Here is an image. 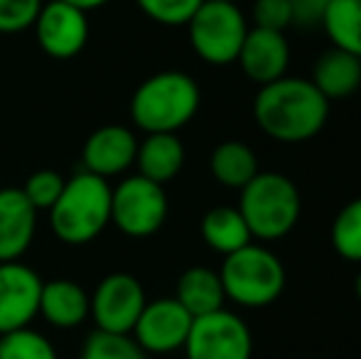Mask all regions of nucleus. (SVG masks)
<instances>
[{"instance_id": "6ab92c4d", "label": "nucleus", "mask_w": 361, "mask_h": 359, "mask_svg": "<svg viewBox=\"0 0 361 359\" xmlns=\"http://www.w3.org/2000/svg\"><path fill=\"white\" fill-rule=\"evenodd\" d=\"M175 298L192 317H202L221 310L226 293H224L219 271H212L207 266H195L180 276Z\"/></svg>"}, {"instance_id": "393cba45", "label": "nucleus", "mask_w": 361, "mask_h": 359, "mask_svg": "<svg viewBox=\"0 0 361 359\" xmlns=\"http://www.w3.org/2000/svg\"><path fill=\"white\" fill-rule=\"evenodd\" d=\"M0 359H57L54 345L30 327L0 335Z\"/></svg>"}, {"instance_id": "7c9ffc66", "label": "nucleus", "mask_w": 361, "mask_h": 359, "mask_svg": "<svg viewBox=\"0 0 361 359\" xmlns=\"http://www.w3.org/2000/svg\"><path fill=\"white\" fill-rule=\"evenodd\" d=\"M64 3H69V5H74V8L84 10V13H89V10L101 8V5L111 3V0H64Z\"/></svg>"}, {"instance_id": "f03ea898", "label": "nucleus", "mask_w": 361, "mask_h": 359, "mask_svg": "<svg viewBox=\"0 0 361 359\" xmlns=\"http://www.w3.org/2000/svg\"><path fill=\"white\" fill-rule=\"evenodd\" d=\"M202 91L185 72H157L130 99V118L145 133H177L200 111Z\"/></svg>"}, {"instance_id": "b1692460", "label": "nucleus", "mask_w": 361, "mask_h": 359, "mask_svg": "<svg viewBox=\"0 0 361 359\" xmlns=\"http://www.w3.org/2000/svg\"><path fill=\"white\" fill-rule=\"evenodd\" d=\"M79 359H147V352L130 335L94 330L86 337Z\"/></svg>"}, {"instance_id": "9b49d317", "label": "nucleus", "mask_w": 361, "mask_h": 359, "mask_svg": "<svg viewBox=\"0 0 361 359\" xmlns=\"http://www.w3.org/2000/svg\"><path fill=\"white\" fill-rule=\"evenodd\" d=\"M42 278L20 261L0 264V335L30 327L39 315Z\"/></svg>"}, {"instance_id": "4468645a", "label": "nucleus", "mask_w": 361, "mask_h": 359, "mask_svg": "<svg viewBox=\"0 0 361 359\" xmlns=\"http://www.w3.org/2000/svg\"><path fill=\"white\" fill-rule=\"evenodd\" d=\"M138 155V138L126 126H101L84 143V170L99 178H114L135 165Z\"/></svg>"}, {"instance_id": "dca6fc26", "label": "nucleus", "mask_w": 361, "mask_h": 359, "mask_svg": "<svg viewBox=\"0 0 361 359\" xmlns=\"http://www.w3.org/2000/svg\"><path fill=\"white\" fill-rule=\"evenodd\" d=\"M91 298L79 283L57 278V281L42 283V296H39V312L54 327H76L89 317Z\"/></svg>"}, {"instance_id": "f257e3e1", "label": "nucleus", "mask_w": 361, "mask_h": 359, "mask_svg": "<svg viewBox=\"0 0 361 359\" xmlns=\"http://www.w3.org/2000/svg\"><path fill=\"white\" fill-rule=\"evenodd\" d=\"M253 118L278 143H305L322 133L329 121V101L310 79L281 77L258 89Z\"/></svg>"}, {"instance_id": "423d86ee", "label": "nucleus", "mask_w": 361, "mask_h": 359, "mask_svg": "<svg viewBox=\"0 0 361 359\" xmlns=\"http://www.w3.org/2000/svg\"><path fill=\"white\" fill-rule=\"evenodd\" d=\"M190 44L197 57L214 67L233 64L248 35L246 15L236 3L204 0L187 23Z\"/></svg>"}, {"instance_id": "ddd939ff", "label": "nucleus", "mask_w": 361, "mask_h": 359, "mask_svg": "<svg viewBox=\"0 0 361 359\" xmlns=\"http://www.w3.org/2000/svg\"><path fill=\"white\" fill-rule=\"evenodd\" d=\"M236 64L258 87H266V84L286 77L290 64V44L286 32L251 28L241 44Z\"/></svg>"}, {"instance_id": "2eb2a0df", "label": "nucleus", "mask_w": 361, "mask_h": 359, "mask_svg": "<svg viewBox=\"0 0 361 359\" xmlns=\"http://www.w3.org/2000/svg\"><path fill=\"white\" fill-rule=\"evenodd\" d=\"M37 229V209L30 205L23 190H0V264L20 261L30 249Z\"/></svg>"}, {"instance_id": "1a4fd4ad", "label": "nucleus", "mask_w": 361, "mask_h": 359, "mask_svg": "<svg viewBox=\"0 0 361 359\" xmlns=\"http://www.w3.org/2000/svg\"><path fill=\"white\" fill-rule=\"evenodd\" d=\"M91 298L89 315L94 317L96 330L130 335L143 312L147 298L140 281L130 273H111L96 286Z\"/></svg>"}, {"instance_id": "aec40b11", "label": "nucleus", "mask_w": 361, "mask_h": 359, "mask_svg": "<svg viewBox=\"0 0 361 359\" xmlns=\"http://www.w3.org/2000/svg\"><path fill=\"white\" fill-rule=\"evenodd\" d=\"M202 239L216 254H233L253 241L238 207H214L202 217Z\"/></svg>"}, {"instance_id": "a211bd4d", "label": "nucleus", "mask_w": 361, "mask_h": 359, "mask_svg": "<svg viewBox=\"0 0 361 359\" xmlns=\"http://www.w3.org/2000/svg\"><path fill=\"white\" fill-rule=\"evenodd\" d=\"M310 82L327 101L347 99L361 87V59L344 49H327L317 57Z\"/></svg>"}, {"instance_id": "c756f323", "label": "nucleus", "mask_w": 361, "mask_h": 359, "mask_svg": "<svg viewBox=\"0 0 361 359\" xmlns=\"http://www.w3.org/2000/svg\"><path fill=\"white\" fill-rule=\"evenodd\" d=\"M327 3L329 0H290V8H293V25H300V28L322 25Z\"/></svg>"}, {"instance_id": "20e7f679", "label": "nucleus", "mask_w": 361, "mask_h": 359, "mask_svg": "<svg viewBox=\"0 0 361 359\" xmlns=\"http://www.w3.org/2000/svg\"><path fill=\"white\" fill-rule=\"evenodd\" d=\"M238 197V212L258 241H278L295 229L302 212L300 190L283 173H258Z\"/></svg>"}, {"instance_id": "6e6552de", "label": "nucleus", "mask_w": 361, "mask_h": 359, "mask_svg": "<svg viewBox=\"0 0 361 359\" xmlns=\"http://www.w3.org/2000/svg\"><path fill=\"white\" fill-rule=\"evenodd\" d=\"M182 350L187 359H251L253 335L243 317L221 308L192 320Z\"/></svg>"}, {"instance_id": "c85d7f7f", "label": "nucleus", "mask_w": 361, "mask_h": 359, "mask_svg": "<svg viewBox=\"0 0 361 359\" xmlns=\"http://www.w3.org/2000/svg\"><path fill=\"white\" fill-rule=\"evenodd\" d=\"M253 23H256L253 28L286 32L288 28H293L290 0H256L253 3Z\"/></svg>"}, {"instance_id": "f3484780", "label": "nucleus", "mask_w": 361, "mask_h": 359, "mask_svg": "<svg viewBox=\"0 0 361 359\" xmlns=\"http://www.w3.org/2000/svg\"><path fill=\"white\" fill-rule=\"evenodd\" d=\"M135 165L140 170L138 175L165 187L185 165V145L177 133H147L143 143H138Z\"/></svg>"}, {"instance_id": "412c9836", "label": "nucleus", "mask_w": 361, "mask_h": 359, "mask_svg": "<svg viewBox=\"0 0 361 359\" xmlns=\"http://www.w3.org/2000/svg\"><path fill=\"white\" fill-rule=\"evenodd\" d=\"M212 175L219 185L228 190H243L261 170H258V158L246 143L241 140H224L214 148L209 160Z\"/></svg>"}, {"instance_id": "a878e982", "label": "nucleus", "mask_w": 361, "mask_h": 359, "mask_svg": "<svg viewBox=\"0 0 361 359\" xmlns=\"http://www.w3.org/2000/svg\"><path fill=\"white\" fill-rule=\"evenodd\" d=\"M150 20L167 28H182L192 20L204 0H135Z\"/></svg>"}, {"instance_id": "5701e85b", "label": "nucleus", "mask_w": 361, "mask_h": 359, "mask_svg": "<svg viewBox=\"0 0 361 359\" xmlns=\"http://www.w3.org/2000/svg\"><path fill=\"white\" fill-rule=\"evenodd\" d=\"M332 246L344 261L361 264V197L347 202L332 221Z\"/></svg>"}, {"instance_id": "473e14b6", "label": "nucleus", "mask_w": 361, "mask_h": 359, "mask_svg": "<svg viewBox=\"0 0 361 359\" xmlns=\"http://www.w3.org/2000/svg\"><path fill=\"white\" fill-rule=\"evenodd\" d=\"M214 3H236V0H214Z\"/></svg>"}, {"instance_id": "7ed1b4c3", "label": "nucleus", "mask_w": 361, "mask_h": 359, "mask_svg": "<svg viewBox=\"0 0 361 359\" xmlns=\"http://www.w3.org/2000/svg\"><path fill=\"white\" fill-rule=\"evenodd\" d=\"M111 224V185L106 178L81 170L64 182L49 209V226L64 244H89Z\"/></svg>"}, {"instance_id": "cd10ccee", "label": "nucleus", "mask_w": 361, "mask_h": 359, "mask_svg": "<svg viewBox=\"0 0 361 359\" xmlns=\"http://www.w3.org/2000/svg\"><path fill=\"white\" fill-rule=\"evenodd\" d=\"M42 10V0H0V32L15 35L30 30Z\"/></svg>"}, {"instance_id": "f8f14e48", "label": "nucleus", "mask_w": 361, "mask_h": 359, "mask_svg": "<svg viewBox=\"0 0 361 359\" xmlns=\"http://www.w3.org/2000/svg\"><path fill=\"white\" fill-rule=\"evenodd\" d=\"M37 42L49 57L69 59L84 49L89 39V20L86 13L64 0H49L42 5L37 20H35Z\"/></svg>"}, {"instance_id": "0eeeda50", "label": "nucleus", "mask_w": 361, "mask_h": 359, "mask_svg": "<svg viewBox=\"0 0 361 359\" xmlns=\"http://www.w3.org/2000/svg\"><path fill=\"white\" fill-rule=\"evenodd\" d=\"M167 195L157 182L133 175L126 178L116 190H111V221L123 234L143 239L165 224Z\"/></svg>"}, {"instance_id": "2f4dec72", "label": "nucleus", "mask_w": 361, "mask_h": 359, "mask_svg": "<svg viewBox=\"0 0 361 359\" xmlns=\"http://www.w3.org/2000/svg\"><path fill=\"white\" fill-rule=\"evenodd\" d=\"M354 293H357L359 303H361V271L357 273V281H354Z\"/></svg>"}, {"instance_id": "4be33fe9", "label": "nucleus", "mask_w": 361, "mask_h": 359, "mask_svg": "<svg viewBox=\"0 0 361 359\" xmlns=\"http://www.w3.org/2000/svg\"><path fill=\"white\" fill-rule=\"evenodd\" d=\"M322 30L332 47L361 59V0H329Z\"/></svg>"}, {"instance_id": "39448f33", "label": "nucleus", "mask_w": 361, "mask_h": 359, "mask_svg": "<svg viewBox=\"0 0 361 359\" xmlns=\"http://www.w3.org/2000/svg\"><path fill=\"white\" fill-rule=\"evenodd\" d=\"M224 293L241 308H266L286 291V266L263 244H248L224 259L219 271Z\"/></svg>"}, {"instance_id": "9d476101", "label": "nucleus", "mask_w": 361, "mask_h": 359, "mask_svg": "<svg viewBox=\"0 0 361 359\" xmlns=\"http://www.w3.org/2000/svg\"><path fill=\"white\" fill-rule=\"evenodd\" d=\"M195 317L177 303V298H157L145 303L133 327V340L147 355H167L185 347Z\"/></svg>"}, {"instance_id": "bb28decb", "label": "nucleus", "mask_w": 361, "mask_h": 359, "mask_svg": "<svg viewBox=\"0 0 361 359\" xmlns=\"http://www.w3.org/2000/svg\"><path fill=\"white\" fill-rule=\"evenodd\" d=\"M64 182H67V178H62L57 170H37V173H32L27 178L23 192L30 200V205H32L37 212L39 209L49 212L54 202L59 200V195H62Z\"/></svg>"}]
</instances>
